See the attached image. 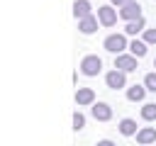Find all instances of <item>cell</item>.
Wrapping results in <instances>:
<instances>
[{"mask_svg":"<svg viewBox=\"0 0 156 146\" xmlns=\"http://www.w3.org/2000/svg\"><path fill=\"white\" fill-rule=\"evenodd\" d=\"M151 146H154V144H151Z\"/></svg>","mask_w":156,"mask_h":146,"instance_id":"603a6c76","label":"cell"},{"mask_svg":"<svg viewBox=\"0 0 156 146\" xmlns=\"http://www.w3.org/2000/svg\"><path fill=\"white\" fill-rule=\"evenodd\" d=\"M117 10L112 7V5H102V7H98V19H100V24L102 27H112L115 22H117Z\"/></svg>","mask_w":156,"mask_h":146,"instance_id":"3957f363","label":"cell"},{"mask_svg":"<svg viewBox=\"0 0 156 146\" xmlns=\"http://www.w3.org/2000/svg\"><path fill=\"white\" fill-rule=\"evenodd\" d=\"M93 12H90V2L88 0H76L73 2V17L80 22V19H85V17H90Z\"/></svg>","mask_w":156,"mask_h":146,"instance_id":"30bf717a","label":"cell"},{"mask_svg":"<svg viewBox=\"0 0 156 146\" xmlns=\"http://www.w3.org/2000/svg\"><path fill=\"white\" fill-rule=\"evenodd\" d=\"M98 17L95 15H90V17H85V19H80L78 22V29H80V34H93L95 29H98Z\"/></svg>","mask_w":156,"mask_h":146,"instance_id":"8fae6325","label":"cell"},{"mask_svg":"<svg viewBox=\"0 0 156 146\" xmlns=\"http://www.w3.org/2000/svg\"><path fill=\"white\" fill-rule=\"evenodd\" d=\"M119 131L124 134V136H134L139 129H136V122L134 119H129V117H124L122 122H119Z\"/></svg>","mask_w":156,"mask_h":146,"instance_id":"5bb4252c","label":"cell"},{"mask_svg":"<svg viewBox=\"0 0 156 146\" xmlns=\"http://www.w3.org/2000/svg\"><path fill=\"white\" fill-rule=\"evenodd\" d=\"M90 112H93V117H95L98 122H107V119H112V107H110L107 102H95V105L90 107Z\"/></svg>","mask_w":156,"mask_h":146,"instance_id":"ba28073f","label":"cell"},{"mask_svg":"<svg viewBox=\"0 0 156 146\" xmlns=\"http://www.w3.org/2000/svg\"><path fill=\"white\" fill-rule=\"evenodd\" d=\"M83 127H85V117H83L80 112H76V114H73V129H76V131H80Z\"/></svg>","mask_w":156,"mask_h":146,"instance_id":"ac0fdd59","label":"cell"},{"mask_svg":"<svg viewBox=\"0 0 156 146\" xmlns=\"http://www.w3.org/2000/svg\"><path fill=\"white\" fill-rule=\"evenodd\" d=\"M102 71V58L100 56H83V61H80V73L83 75H98Z\"/></svg>","mask_w":156,"mask_h":146,"instance_id":"7a4b0ae2","label":"cell"},{"mask_svg":"<svg viewBox=\"0 0 156 146\" xmlns=\"http://www.w3.org/2000/svg\"><path fill=\"white\" fill-rule=\"evenodd\" d=\"M141 34H144L141 41H146V44H156V29H144Z\"/></svg>","mask_w":156,"mask_h":146,"instance_id":"d6986e66","label":"cell"},{"mask_svg":"<svg viewBox=\"0 0 156 146\" xmlns=\"http://www.w3.org/2000/svg\"><path fill=\"white\" fill-rule=\"evenodd\" d=\"M146 29V19L141 17V19H134V22H127V27H124V34H132V36H136L139 32H144Z\"/></svg>","mask_w":156,"mask_h":146,"instance_id":"4fadbf2b","label":"cell"},{"mask_svg":"<svg viewBox=\"0 0 156 146\" xmlns=\"http://www.w3.org/2000/svg\"><path fill=\"white\" fill-rule=\"evenodd\" d=\"M136 141H139L141 146H151V144H156V129H154V127H144V129H139V131H136Z\"/></svg>","mask_w":156,"mask_h":146,"instance_id":"9c48e42d","label":"cell"},{"mask_svg":"<svg viewBox=\"0 0 156 146\" xmlns=\"http://www.w3.org/2000/svg\"><path fill=\"white\" fill-rule=\"evenodd\" d=\"M110 54H124V49H129V44H127V36L124 34H110V36H105V44H102Z\"/></svg>","mask_w":156,"mask_h":146,"instance_id":"6da1fadb","label":"cell"},{"mask_svg":"<svg viewBox=\"0 0 156 146\" xmlns=\"http://www.w3.org/2000/svg\"><path fill=\"white\" fill-rule=\"evenodd\" d=\"M144 95H146V88L144 85H129L127 88V100H132V102H141L144 100Z\"/></svg>","mask_w":156,"mask_h":146,"instance_id":"7c38bea8","label":"cell"},{"mask_svg":"<svg viewBox=\"0 0 156 146\" xmlns=\"http://www.w3.org/2000/svg\"><path fill=\"white\" fill-rule=\"evenodd\" d=\"M119 17H122L124 22H134V19H141V5L134 0V2L124 5V7H119Z\"/></svg>","mask_w":156,"mask_h":146,"instance_id":"5b68a950","label":"cell"},{"mask_svg":"<svg viewBox=\"0 0 156 146\" xmlns=\"http://www.w3.org/2000/svg\"><path fill=\"white\" fill-rule=\"evenodd\" d=\"M105 83H107V88H112V90H119V88H124L127 85V73H122V71H110L107 75H105Z\"/></svg>","mask_w":156,"mask_h":146,"instance_id":"8992f818","label":"cell"},{"mask_svg":"<svg viewBox=\"0 0 156 146\" xmlns=\"http://www.w3.org/2000/svg\"><path fill=\"white\" fill-rule=\"evenodd\" d=\"M129 2H134V0H112V7H124V5H129Z\"/></svg>","mask_w":156,"mask_h":146,"instance_id":"ffe728a7","label":"cell"},{"mask_svg":"<svg viewBox=\"0 0 156 146\" xmlns=\"http://www.w3.org/2000/svg\"><path fill=\"white\" fill-rule=\"evenodd\" d=\"M144 88H146L149 92H156V71L144 75Z\"/></svg>","mask_w":156,"mask_h":146,"instance_id":"e0dca14e","label":"cell"},{"mask_svg":"<svg viewBox=\"0 0 156 146\" xmlns=\"http://www.w3.org/2000/svg\"><path fill=\"white\" fill-rule=\"evenodd\" d=\"M129 51H132V56L141 58V56L146 54V41H139V39H134V41L129 44Z\"/></svg>","mask_w":156,"mask_h":146,"instance_id":"9a60e30c","label":"cell"},{"mask_svg":"<svg viewBox=\"0 0 156 146\" xmlns=\"http://www.w3.org/2000/svg\"><path fill=\"white\" fill-rule=\"evenodd\" d=\"M154 68H156V58H154Z\"/></svg>","mask_w":156,"mask_h":146,"instance_id":"7402d4cb","label":"cell"},{"mask_svg":"<svg viewBox=\"0 0 156 146\" xmlns=\"http://www.w3.org/2000/svg\"><path fill=\"white\" fill-rule=\"evenodd\" d=\"M115 68L122 71V73L136 71V56H132V54H119V56L115 58Z\"/></svg>","mask_w":156,"mask_h":146,"instance_id":"277c9868","label":"cell"},{"mask_svg":"<svg viewBox=\"0 0 156 146\" xmlns=\"http://www.w3.org/2000/svg\"><path fill=\"white\" fill-rule=\"evenodd\" d=\"M76 105H78V107L95 105V90H93V88H78V90H76Z\"/></svg>","mask_w":156,"mask_h":146,"instance_id":"52a82bcc","label":"cell"},{"mask_svg":"<svg viewBox=\"0 0 156 146\" xmlns=\"http://www.w3.org/2000/svg\"><path fill=\"white\" fill-rule=\"evenodd\" d=\"M95 146H115V141H110V139H102V141H98Z\"/></svg>","mask_w":156,"mask_h":146,"instance_id":"44dd1931","label":"cell"},{"mask_svg":"<svg viewBox=\"0 0 156 146\" xmlns=\"http://www.w3.org/2000/svg\"><path fill=\"white\" fill-rule=\"evenodd\" d=\"M141 119H146V122H154L156 119V102H146L141 107Z\"/></svg>","mask_w":156,"mask_h":146,"instance_id":"2e32d148","label":"cell"}]
</instances>
